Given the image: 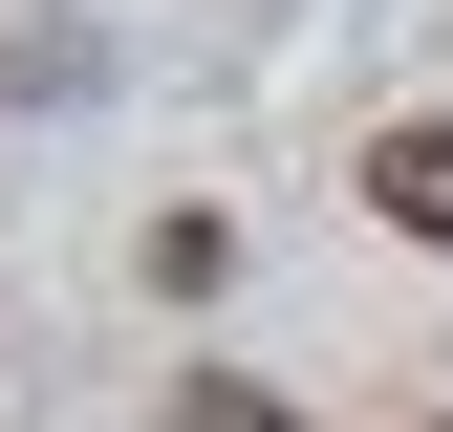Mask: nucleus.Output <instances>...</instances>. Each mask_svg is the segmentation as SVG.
Segmentation results:
<instances>
[{
	"instance_id": "1",
	"label": "nucleus",
	"mask_w": 453,
	"mask_h": 432,
	"mask_svg": "<svg viewBox=\"0 0 453 432\" xmlns=\"http://www.w3.org/2000/svg\"><path fill=\"white\" fill-rule=\"evenodd\" d=\"M367 216H388V238H453V108L367 130Z\"/></svg>"
}]
</instances>
